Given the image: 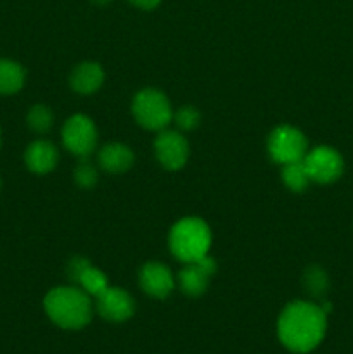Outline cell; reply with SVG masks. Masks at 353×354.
<instances>
[{
  "label": "cell",
  "instance_id": "obj_1",
  "mask_svg": "<svg viewBox=\"0 0 353 354\" xmlns=\"http://www.w3.org/2000/svg\"><path fill=\"white\" fill-rule=\"evenodd\" d=\"M327 328V313L314 303L294 301L279 317L277 334L291 353H310L322 342Z\"/></svg>",
  "mask_w": 353,
  "mask_h": 354
},
{
  "label": "cell",
  "instance_id": "obj_2",
  "mask_svg": "<svg viewBox=\"0 0 353 354\" xmlns=\"http://www.w3.org/2000/svg\"><path fill=\"white\" fill-rule=\"evenodd\" d=\"M48 318L66 330H80L92 320L90 296L76 287H57L44 301Z\"/></svg>",
  "mask_w": 353,
  "mask_h": 354
},
{
  "label": "cell",
  "instance_id": "obj_3",
  "mask_svg": "<svg viewBox=\"0 0 353 354\" xmlns=\"http://www.w3.org/2000/svg\"><path fill=\"white\" fill-rule=\"evenodd\" d=\"M210 245V227L199 218H183L170 232V249L183 263H194L206 256Z\"/></svg>",
  "mask_w": 353,
  "mask_h": 354
},
{
  "label": "cell",
  "instance_id": "obj_4",
  "mask_svg": "<svg viewBox=\"0 0 353 354\" xmlns=\"http://www.w3.org/2000/svg\"><path fill=\"white\" fill-rule=\"evenodd\" d=\"M132 111L138 124L147 130H163L173 118L172 106L165 93L152 88H145L135 95Z\"/></svg>",
  "mask_w": 353,
  "mask_h": 354
},
{
  "label": "cell",
  "instance_id": "obj_5",
  "mask_svg": "<svg viewBox=\"0 0 353 354\" xmlns=\"http://www.w3.org/2000/svg\"><path fill=\"white\" fill-rule=\"evenodd\" d=\"M307 138L300 130L293 127H279L272 131L269 138L270 158L279 165L301 161L307 156Z\"/></svg>",
  "mask_w": 353,
  "mask_h": 354
},
{
  "label": "cell",
  "instance_id": "obj_6",
  "mask_svg": "<svg viewBox=\"0 0 353 354\" xmlns=\"http://www.w3.org/2000/svg\"><path fill=\"white\" fill-rule=\"evenodd\" d=\"M62 142L69 152L80 156V158H87L97 144L96 124L83 114L69 118L62 128Z\"/></svg>",
  "mask_w": 353,
  "mask_h": 354
},
{
  "label": "cell",
  "instance_id": "obj_7",
  "mask_svg": "<svg viewBox=\"0 0 353 354\" xmlns=\"http://www.w3.org/2000/svg\"><path fill=\"white\" fill-rule=\"evenodd\" d=\"M310 180L318 183H331L338 180L343 173V159L332 147H315L303 158Z\"/></svg>",
  "mask_w": 353,
  "mask_h": 354
},
{
  "label": "cell",
  "instance_id": "obj_8",
  "mask_svg": "<svg viewBox=\"0 0 353 354\" xmlns=\"http://www.w3.org/2000/svg\"><path fill=\"white\" fill-rule=\"evenodd\" d=\"M154 151L166 169H180L189 158V144L176 131H161L154 142Z\"/></svg>",
  "mask_w": 353,
  "mask_h": 354
},
{
  "label": "cell",
  "instance_id": "obj_9",
  "mask_svg": "<svg viewBox=\"0 0 353 354\" xmlns=\"http://www.w3.org/2000/svg\"><path fill=\"white\" fill-rule=\"evenodd\" d=\"M97 311L104 320L125 322L134 315L135 303L127 290L107 287L100 296H97Z\"/></svg>",
  "mask_w": 353,
  "mask_h": 354
},
{
  "label": "cell",
  "instance_id": "obj_10",
  "mask_svg": "<svg viewBox=\"0 0 353 354\" xmlns=\"http://www.w3.org/2000/svg\"><path fill=\"white\" fill-rule=\"evenodd\" d=\"M187 265L189 266L183 268L179 275L180 287L187 296H201L206 290L208 280L213 275L217 265L208 254L197 261L187 263Z\"/></svg>",
  "mask_w": 353,
  "mask_h": 354
},
{
  "label": "cell",
  "instance_id": "obj_11",
  "mask_svg": "<svg viewBox=\"0 0 353 354\" xmlns=\"http://www.w3.org/2000/svg\"><path fill=\"white\" fill-rule=\"evenodd\" d=\"M69 277L85 290L89 296H100L107 289V279L100 270L93 268L87 259L75 258L69 265Z\"/></svg>",
  "mask_w": 353,
  "mask_h": 354
},
{
  "label": "cell",
  "instance_id": "obj_12",
  "mask_svg": "<svg viewBox=\"0 0 353 354\" xmlns=\"http://www.w3.org/2000/svg\"><path fill=\"white\" fill-rule=\"evenodd\" d=\"M141 286L149 296L165 299L175 287L172 272L159 263H147L141 272Z\"/></svg>",
  "mask_w": 353,
  "mask_h": 354
},
{
  "label": "cell",
  "instance_id": "obj_13",
  "mask_svg": "<svg viewBox=\"0 0 353 354\" xmlns=\"http://www.w3.org/2000/svg\"><path fill=\"white\" fill-rule=\"evenodd\" d=\"M57 149L51 142L45 140L33 142L26 149V154H24V161H26L28 168L33 173H40V175L54 169L55 165H57Z\"/></svg>",
  "mask_w": 353,
  "mask_h": 354
},
{
  "label": "cell",
  "instance_id": "obj_14",
  "mask_svg": "<svg viewBox=\"0 0 353 354\" xmlns=\"http://www.w3.org/2000/svg\"><path fill=\"white\" fill-rule=\"evenodd\" d=\"M104 82V71L97 62H83L73 71L71 86L75 92L89 95L100 88Z\"/></svg>",
  "mask_w": 353,
  "mask_h": 354
},
{
  "label": "cell",
  "instance_id": "obj_15",
  "mask_svg": "<svg viewBox=\"0 0 353 354\" xmlns=\"http://www.w3.org/2000/svg\"><path fill=\"white\" fill-rule=\"evenodd\" d=\"M99 165L109 173H123L134 165V154L123 144H109L99 154Z\"/></svg>",
  "mask_w": 353,
  "mask_h": 354
},
{
  "label": "cell",
  "instance_id": "obj_16",
  "mask_svg": "<svg viewBox=\"0 0 353 354\" xmlns=\"http://www.w3.org/2000/svg\"><path fill=\"white\" fill-rule=\"evenodd\" d=\"M24 69L17 62L0 59V95H10L23 88Z\"/></svg>",
  "mask_w": 353,
  "mask_h": 354
},
{
  "label": "cell",
  "instance_id": "obj_17",
  "mask_svg": "<svg viewBox=\"0 0 353 354\" xmlns=\"http://www.w3.org/2000/svg\"><path fill=\"white\" fill-rule=\"evenodd\" d=\"M282 180L287 189L294 190V192H303L308 187V183H310V176H308L307 168H305L303 159L284 165Z\"/></svg>",
  "mask_w": 353,
  "mask_h": 354
},
{
  "label": "cell",
  "instance_id": "obj_18",
  "mask_svg": "<svg viewBox=\"0 0 353 354\" xmlns=\"http://www.w3.org/2000/svg\"><path fill=\"white\" fill-rule=\"evenodd\" d=\"M52 120L54 116L47 106H35L28 113V124L35 131H47L52 127Z\"/></svg>",
  "mask_w": 353,
  "mask_h": 354
},
{
  "label": "cell",
  "instance_id": "obj_19",
  "mask_svg": "<svg viewBox=\"0 0 353 354\" xmlns=\"http://www.w3.org/2000/svg\"><path fill=\"white\" fill-rule=\"evenodd\" d=\"M175 121L182 130H192V128L199 124V113L194 107L185 106L179 109V113L175 114Z\"/></svg>",
  "mask_w": 353,
  "mask_h": 354
},
{
  "label": "cell",
  "instance_id": "obj_20",
  "mask_svg": "<svg viewBox=\"0 0 353 354\" xmlns=\"http://www.w3.org/2000/svg\"><path fill=\"white\" fill-rule=\"evenodd\" d=\"M307 287L314 296H320L327 289V279H325L324 272L318 268H311L307 273Z\"/></svg>",
  "mask_w": 353,
  "mask_h": 354
},
{
  "label": "cell",
  "instance_id": "obj_21",
  "mask_svg": "<svg viewBox=\"0 0 353 354\" xmlns=\"http://www.w3.org/2000/svg\"><path fill=\"white\" fill-rule=\"evenodd\" d=\"M75 178H76V183H78V185L89 189V187H92L93 183L97 182V173L89 161H83V162H80L78 168H76Z\"/></svg>",
  "mask_w": 353,
  "mask_h": 354
},
{
  "label": "cell",
  "instance_id": "obj_22",
  "mask_svg": "<svg viewBox=\"0 0 353 354\" xmlns=\"http://www.w3.org/2000/svg\"><path fill=\"white\" fill-rule=\"evenodd\" d=\"M130 2L134 3V6L141 7V9L151 10V9H154V7H158L161 0H130Z\"/></svg>",
  "mask_w": 353,
  "mask_h": 354
},
{
  "label": "cell",
  "instance_id": "obj_23",
  "mask_svg": "<svg viewBox=\"0 0 353 354\" xmlns=\"http://www.w3.org/2000/svg\"><path fill=\"white\" fill-rule=\"evenodd\" d=\"M93 2H97V3H107V2H111V0H93Z\"/></svg>",
  "mask_w": 353,
  "mask_h": 354
},
{
  "label": "cell",
  "instance_id": "obj_24",
  "mask_svg": "<svg viewBox=\"0 0 353 354\" xmlns=\"http://www.w3.org/2000/svg\"><path fill=\"white\" fill-rule=\"evenodd\" d=\"M0 140H2V135H0Z\"/></svg>",
  "mask_w": 353,
  "mask_h": 354
}]
</instances>
